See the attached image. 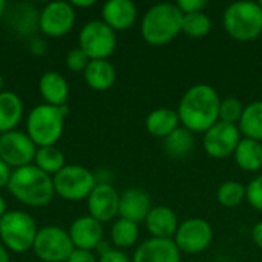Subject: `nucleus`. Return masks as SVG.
I'll return each instance as SVG.
<instances>
[{
    "label": "nucleus",
    "instance_id": "44",
    "mask_svg": "<svg viewBox=\"0 0 262 262\" xmlns=\"http://www.w3.org/2000/svg\"><path fill=\"white\" fill-rule=\"evenodd\" d=\"M5 9H6V3L3 0H0V17L5 14Z\"/></svg>",
    "mask_w": 262,
    "mask_h": 262
},
{
    "label": "nucleus",
    "instance_id": "46",
    "mask_svg": "<svg viewBox=\"0 0 262 262\" xmlns=\"http://www.w3.org/2000/svg\"><path fill=\"white\" fill-rule=\"evenodd\" d=\"M258 3H259V6H261V8H262V0H259V2H258Z\"/></svg>",
    "mask_w": 262,
    "mask_h": 262
},
{
    "label": "nucleus",
    "instance_id": "19",
    "mask_svg": "<svg viewBox=\"0 0 262 262\" xmlns=\"http://www.w3.org/2000/svg\"><path fill=\"white\" fill-rule=\"evenodd\" d=\"M144 223L152 238H166V239H173L180 226L177 213L173 212V209L167 206L152 207Z\"/></svg>",
    "mask_w": 262,
    "mask_h": 262
},
{
    "label": "nucleus",
    "instance_id": "12",
    "mask_svg": "<svg viewBox=\"0 0 262 262\" xmlns=\"http://www.w3.org/2000/svg\"><path fill=\"white\" fill-rule=\"evenodd\" d=\"M243 135L236 124L218 121L203 137V146L209 157L223 160L235 154Z\"/></svg>",
    "mask_w": 262,
    "mask_h": 262
},
{
    "label": "nucleus",
    "instance_id": "3",
    "mask_svg": "<svg viewBox=\"0 0 262 262\" xmlns=\"http://www.w3.org/2000/svg\"><path fill=\"white\" fill-rule=\"evenodd\" d=\"M183 12L175 3H158L146 11L141 20V35L154 46L170 43L181 32Z\"/></svg>",
    "mask_w": 262,
    "mask_h": 262
},
{
    "label": "nucleus",
    "instance_id": "45",
    "mask_svg": "<svg viewBox=\"0 0 262 262\" xmlns=\"http://www.w3.org/2000/svg\"><path fill=\"white\" fill-rule=\"evenodd\" d=\"M2 88H3V77H2V74H0V94L3 92V91H2Z\"/></svg>",
    "mask_w": 262,
    "mask_h": 262
},
{
    "label": "nucleus",
    "instance_id": "9",
    "mask_svg": "<svg viewBox=\"0 0 262 262\" xmlns=\"http://www.w3.org/2000/svg\"><path fill=\"white\" fill-rule=\"evenodd\" d=\"M74 249L69 232L57 226L40 229L32 246L35 256L43 262H66Z\"/></svg>",
    "mask_w": 262,
    "mask_h": 262
},
{
    "label": "nucleus",
    "instance_id": "34",
    "mask_svg": "<svg viewBox=\"0 0 262 262\" xmlns=\"http://www.w3.org/2000/svg\"><path fill=\"white\" fill-rule=\"evenodd\" d=\"M178 9L183 14H193V12H201L207 6L206 0H178L175 3Z\"/></svg>",
    "mask_w": 262,
    "mask_h": 262
},
{
    "label": "nucleus",
    "instance_id": "16",
    "mask_svg": "<svg viewBox=\"0 0 262 262\" xmlns=\"http://www.w3.org/2000/svg\"><path fill=\"white\" fill-rule=\"evenodd\" d=\"M69 236L75 249L95 250L103 241V224L92 216H80L69 227Z\"/></svg>",
    "mask_w": 262,
    "mask_h": 262
},
{
    "label": "nucleus",
    "instance_id": "13",
    "mask_svg": "<svg viewBox=\"0 0 262 262\" xmlns=\"http://www.w3.org/2000/svg\"><path fill=\"white\" fill-rule=\"evenodd\" d=\"M75 23V8L69 2H51L38 14V28L48 37L66 35Z\"/></svg>",
    "mask_w": 262,
    "mask_h": 262
},
{
    "label": "nucleus",
    "instance_id": "23",
    "mask_svg": "<svg viewBox=\"0 0 262 262\" xmlns=\"http://www.w3.org/2000/svg\"><path fill=\"white\" fill-rule=\"evenodd\" d=\"M23 118V101L11 92L3 91L0 94V134L14 130Z\"/></svg>",
    "mask_w": 262,
    "mask_h": 262
},
{
    "label": "nucleus",
    "instance_id": "2",
    "mask_svg": "<svg viewBox=\"0 0 262 262\" xmlns=\"http://www.w3.org/2000/svg\"><path fill=\"white\" fill-rule=\"evenodd\" d=\"M8 190L17 201L29 207L49 204L55 193L52 177L40 170L35 164L14 169Z\"/></svg>",
    "mask_w": 262,
    "mask_h": 262
},
{
    "label": "nucleus",
    "instance_id": "32",
    "mask_svg": "<svg viewBox=\"0 0 262 262\" xmlns=\"http://www.w3.org/2000/svg\"><path fill=\"white\" fill-rule=\"evenodd\" d=\"M246 200L253 209L262 212V173L246 186Z\"/></svg>",
    "mask_w": 262,
    "mask_h": 262
},
{
    "label": "nucleus",
    "instance_id": "7",
    "mask_svg": "<svg viewBox=\"0 0 262 262\" xmlns=\"http://www.w3.org/2000/svg\"><path fill=\"white\" fill-rule=\"evenodd\" d=\"M54 190L66 201L88 200L97 186L95 173L78 164H68L52 177Z\"/></svg>",
    "mask_w": 262,
    "mask_h": 262
},
{
    "label": "nucleus",
    "instance_id": "36",
    "mask_svg": "<svg viewBox=\"0 0 262 262\" xmlns=\"http://www.w3.org/2000/svg\"><path fill=\"white\" fill-rule=\"evenodd\" d=\"M66 262H98V259L94 255V252H91V250L74 249V252L71 253L69 259Z\"/></svg>",
    "mask_w": 262,
    "mask_h": 262
},
{
    "label": "nucleus",
    "instance_id": "17",
    "mask_svg": "<svg viewBox=\"0 0 262 262\" xmlns=\"http://www.w3.org/2000/svg\"><path fill=\"white\" fill-rule=\"evenodd\" d=\"M152 209V203L149 195L141 189H126L120 195V206H118V215L123 220L132 221L135 224H140L146 221L149 212Z\"/></svg>",
    "mask_w": 262,
    "mask_h": 262
},
{
    "label": "nucleus",
    "instance_id": "31",
    "mask_svg": "<svg viewBox=\"0 0 262 262\" xmlns=\"http://www.w3.org/2000/svg\"><path fill=\"white\" fill-rule=\"evenodd\" d=\"M243 112H244V106L241 104V101L238 98L227 97V98L221 100V103H220V121L238 126V123L243 117Z\"/></svg>",
    "mask_w": 262,
    "mask_h": 262
},
{
    "label": "nucleus",
    "instance_id": "29",
    "mask_svg": "<svg viewBox=\"0 0 262 262\" xmlns=\"http://www.w3.org/2000/svg\"><path fill=\"white\" fill-rule=\"evenodd\" d=\"M210 29H212V20L204 11L193 12V14H183L181 32H184L190 38H203L210 32Z\"/></svg>",
    "mask_w": 262,
    "mask_h": 262
},
{
    "label": "nucleus",
    "instance_id": "11",
    "mask_svg": "<svg viewBox=\"0 0 262 262\" xmlns=\"http://www.w3.org/2000/svg\"><path fill=\"white\" fill-rule=\"evenodd\" d=\"M37 146L28 134L11 130L0 135V160H3L12 170L34 163Z\"/></svg>",
    "mask_w": 262,
    "mask_h": 262
},
{
    "label": "nucleus",
    "instance_id": "28",
    "mask_svg": "<svg viewBox=\"0 0 262 262\" xmlns=\"http://www.w3.org/2000/svg\"><path fill=\"white\" fill-rule=\"evenodd\" d=\"M34 164L48 175H55L66 166L63 152L60 149H57L55 146L38 147L37 154H35Z\"/></svg>",
    "mask_w": 262,
    "mask_h": 262
},
{
    "label": "nucleus",
    "instance_id": "47",
    "mask_svg": "<svg viewBox=\"0 0 262 262\" xmlns=\"http://www.w3.org/2000/svg\"><path fill=\"white\" fill-rule=\"evenodd\" d=\"M0 135H2V134H0Z\"/></svg>",
    "mask_w": 262,
    "mask_h": 262
},
{
    "label": "nucleus",
    "instance_id": "10",
    "mask_svg": "<svg viewBox=\"0 0 262 262\" xmlns=\"http://www.w3.org/2000/svg\"><path fill=\"white\" fill-rule=\"evenodd\" d=\"M173 241L180 252L196 255L207 250L213 241V229L203 218H189L180 223Z\"/></svg>",
    "mask_w": 262,
    "mask_h": 262
},
{
    "label": "nucleus",
    "instance_id": "22",
    "mask_svg": "<svg viewBox=\"0 0 262 262\" xmlns=\"http://www.w3.org/2000/svg\"><path fill=\"white\" fill-rule=\"evenodd\" d=\"M181 126L177 111L169 107H160L152 111L146 118V130L157 138H166Z\"/></svg>",
    "mask_w": 262,
    "mask_h": 262
},
{
    "label": "nucleus",
    "instance_id": "24",
    "mask_svg": "<svg viewBox=\"0 0 262 262\" xmlns=\"http://www.w3.org/2000/svg\"><path fill=\"white\" fill-rule=\"evenodd\" d=\"M233 157L239 169L258 172L262 169V143L243 137Z\"/></svg>",
    "mask_w": 262,
    "mask_h": 262
},
{
    "label": "nucleus",
    "instance_id": "42",
    "mask_svg": "<svg viewBox=\"0 0 262 262\" xmlns=\"http://www.w3.org/2000/svg\"><path fill=\"white\" fill-rule=\"evenodd\" d=\"M0 262H11L9 261V253L2 243H0Z\"/></svg>",
    "mask_w": 262,
    "mask_h": 262
},
{
    "label": "nucleus",
    "instance_id": "26",
    "mask_svg": "<svg viewBox=\"0 0 262 262\" xmlns=\"http://www.w3.org/2000/svg\"><path fill=\"white\" fill-rule=\"evenodd\" d=\"M238 127L244 138L262 143V101H253L244 107Z\"/></svg>",
    "mask_w": 262,
    "mask_h": 262
},
{
    "label": "nucleus",
    "instance_id": "6",
    "mask_svg": "<svg viewBox=\"0 0 262 262\" xmlns=\"http://www.w3.org/2000/svg\"><path fill=\"white\" fill-rule=\"evenodd\" d=\"M37 232V224L28 212L11 210L0 218L2 244L6 247V250L14 253H25L31 250Z\"/></svg>",
    "mask_w": 262,
    "mask_h": 262
},
{
    "label": "nucleus",
    "instance_id": "27",
    "mask_svg": "<svg viewBox=\"0 0 262 262\" xmlns=\"http://www.w3.org/2000/svg\"><path fill=\"white\" fill-rule=\"evenodd\" d=\"M138 238H140L138 224H135L132 221L120 218L118 221L114 223V226L111 229V241L118 250L129 249V247L135 246Z\"/></svg>",
    "mask_w": 262,
    "mask_h": 262
},
{
    "label": "nucleus",
    "instance_id": "1",
    "mask_svg": "<svg viewBox=\"0 0 262 262\" xmlns=\"http://www.w3.org/2000/svg\"><path fill=\"white\" fill-rule=\"evenodd\" d=\"M220 103L221 98L212 86L193 84L184 92L177 109L181 126L192 134L207 132L220 121Z\"/></svg>",
    "mask_w": 262,
    "mask_h": 262
},
{
    "label": "nucleus",
    "instance_id": "21",
    "mask_svg": "<svg viewBox=\"0 0 262 262\" xmlns=\"http://www.w3.org/2000/svg\"><path fill=\"white\" fill-rule=\"evenodd\" d=\"M83 74L88 86L98 92L111 89L117 77L114 64L107 60H91Z\"/></svg>",
    "mask_w": 262,
    "mask_h": 262
},
{
    "label": "nucleus",
    "instance_id": "5",
    "mask_svg": "<svg viewBox=\"0 0 262 262\" xmlns=\"http://www.w3.org/2000/svg\"><path fill=\"white\" fill-rule=\"evenodd\" d=\"M223 26L233 40H256L262 34V8L258 2L230 3L223 14Z\"/></svg>",
    "mask_w": 262,
    "mask_h": 262
},
{
    "label": "nucleus",
    "instance_id": "38",
    "mask_svg": "<svg viewBox=\"0 0 262 262\" xmlns=\"http://www.w3.org/2000/svg\"><path fill=\"white\" fill-rule=\"evenodd\" d=\"M29 48H31V52L35 54V55H43L46 52V43H45V40H41L38 37H35V38L31 40Z\"/></svg>",
    "mask_w": 262,
    "mask_h": 262
},
{
    "label": "nucleus",
    "instance_id": "37",
    "mask_svg": "<svg viewBox=\"0 0 262 262\" xmlns=\"http://www.w3.org/2000/svg\"><path fill=\"white\" fill-rule=\"evenodd\" d=\"M11 175H12V169L3 160H0V189L2 187H8Z\"/></svg>",
    "mask_w": 262,
    "mask_h": 262
},
{
    "label": "nucleus",
    "instance_id": "4",
    "mask_svg": "<svg viewBox=\"0 0 262 262\" xmlns=\"http://www.w3.org/2000/svg\"><path fill=\"white\" fill-rule=\"evenodd\" d=\"M68 107L38 104L26 118V134L37 147L54 146L63 134Z\"/></svg>",
    "mask_w": 262,
    "mask_h": 262
},
{
    "label": "nucleus",
    "instance_id": "18",
    "mask_svg": "<svg viewBox=\"0 0 262 262\" xmlns=\"http://www.w3.org/2000/svg\"><path fill=\"white\" fill-rule=\"evenodd\" d=\"M103 21L114 31H124L135 25L138 11L130 0H109L101 9Z\"/></svg>",
    "mask_w": 262,
    "mask_h": 262
},
{
    "label": "nucleus",
    "instance_id": "41",
    "mask_svg": "<svg viewBox=\"0 0 262 262\" xmlns=\"http://www.w3.org/2000/svg\"><path fill=\"white\" fill-rule=\"evenodd\" d=\"M97 252H98V255L101 256V255H104V253H107L109 250H112V247L109 246V243H106V241H101L98 246H97V249H95Z\"/></svg>",
    "mask_w": 262,
    "mask_h": 262
},
{
    "label": "nucleus",
    "instance_id": "39",
    "mask_svg": "<svg viewBox=\"0 0 262 262\" xmlns=\"http://www.w3.org/2000/svg\"><path fill=\"white\" fill-rule=\"evenodd\" d=\"M252 239H253L255 246L262 250V221H259L258 224H255V227L252 230Z\"/></svg>",
    "mask_w": 262,
    "mask_h": 262
},
{
    "label": "nucleus",
    "instance_id": "15",
    "mask_svg": "<svg viewBox=\"0 0 262 262\" xmlns=\"http://www.w3.org/2000/svg\"><path fill=\"white\" fill-rule=\"evenodd\" d=\"M181 252L173 239L149 238L134 252L132 262H180Z\"/></svg>",
    "mask_w": 262,
    "mask_h": 262
},
{
    "label": "nucleus",
    "instance_id": "43",
    "mask_svg": "<svg viewBox=\"0 0 262 262\" xmlns=\"http://www.w3.org/2000/svg\"><path fill=\"white\" fill-rule=\"evenodd\" d=\"M8 210H6V201H5V198L0 195V218L6 213Z\"/></svg>",
    "mask_w": 262,
    "mask_h": 262
},
{
    "label": "nucleus",
    "instance_id": "14",
    "mask_svg": "<svg viewBox=\"0 0 262 262\" xmlns=\"http://www.w3.org/2000/svg\"><path fill=\"white\" fill-rule=\"evenodd\" d=\"M120 193L112 184H97L88 198L89 216L98 223H109L118 215Z\"/></svg>",
    "mask_w": 262,
    "mask_h": 262
},
{
    "label": "nucleus",
    "instance_id": "33",
    "mask_svg": "<svg viewBox=\"0 0 262 262\" xmlns=\"http://www.w3.org/2000/svg\"><path fill=\"white\" fill-rule=\"evenodd\" d=\"M89 57L80 49V48H74L68 52L66 55V66L69 71L72 72H84V69L89 64Z\"/></svg>",
    "mask_w": 262,
    "mask_h": 262
},
{
    "label": "nucleus",
    "instance_id": "30",
    "mask_svg": "<svg viewBox=\"0 0 262 262\" xmlns=\"http://www.w3.org/2000/svg\"><path fill=\"white\" fill-rule=\"evenodd\" d=\"M216 198L223 207L233 209L246 200V187L239 181H224L216 192Z\"/></svg>",
    "mask_w": 262,
    "mask_h": 262
},
{
    "label": "nucleus",
    "instance_id": "25",
    "mask_svg": "<svg viewBox=\"0 0 262 262\" xmlns=\"http://www.w3.org/2000/svg\"><path fill=\"white\" fill-rule=\"evenodd\" d=\"M195 147V138L193 134L183 126H180L177 130H173L169 137L164 138V150L166 154L173 160H183L186 158Z\"/></svg>",
    "mask_w": 262,
    "mask_h": 262
},
{
    "label": "nucleus",
    "instance_id": "8",
    "mask_svg": "<svg viewBox=\"0 0 262 262\" xmlns=\"http://www.w3.org/2000/svg\"><path fill=\"white\" fill-rule=\"evenodd\" d=\"M78 48L89 60H107L117 48V34L103 20L88 21L80 29Z\"/></svg>",
    "mask_w": 262,
    "mask_h": 262
},
{
    "label": "nucleus",
    "instance_id": "40",
    "mask_svg": "<svg viewBox=\"0 0 262 262\" xmlns=\"http://www.w3.org/2000/svg\"><path fill=\"white\" fill-rule=\"evenodd\" d=\"M74 8H89L95 5V0H72L69 2Z\"/></svg>",
    "mask_w": 262,
    "mask_h": 262
},
{
    "label": "nucleus",
    "instance_id": "35",
    "mask_svg": "<svg viewBox=\"0 0 262 262\" xmlns=\"http://www.w3.org/2000/svg\"><path fill=\"white\" fill-rule=\"evenodd\" d=\"M98 262H132L130 258L123 252V250H118V249H112L109 250L107 253L101 255L98 258Z\"/></svg>",
    "mask_w": 262,
    "mask_h": 262
},
{
    "label": "nucleus",
    "instance_id": "20",
    "mask_svg": "<svg viewBox=\"0 0 262 262\" xmlns=\"http://www.w3.org/2000/svg\"><path fill=\"white\" fill-rule=\"evenodd\" d=\"M38 91L41 98L45 100V104L61 107L66 106V101L69 98L68 81L55 71H48L41 75L38 81Z\"/></svg>",
    "mask_w": 262,
    "mask_h": 262
}]
</instances>
